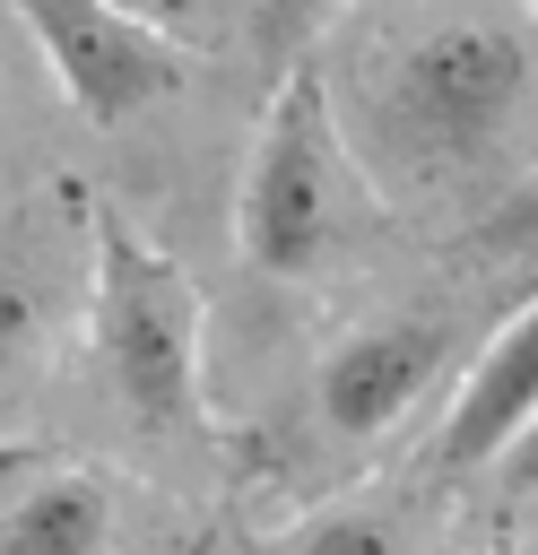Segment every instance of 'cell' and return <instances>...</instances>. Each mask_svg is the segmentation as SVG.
<instances>
[{
    "instance_id": "obj_1",
    "label": "cell",
    "mask_w": 538,
    "mask_h": 555,
    "mask_svg": "<svg viewBox=\"0 0 538 555\" xmlns=\"http://www.w3.org/2000/svg\"><path fill=\"white\" fill-rule=\"evenodd\" d=\"M529 87H538L529 26L512 9L460 0V9H443V17H425L390 43L382 78L364 87V139L390 173L443 182V173L503 147Z\"/></svg>"
},
{
    "instance_id": "obj_2",
    "label": "cell",
    "mask_w": 538,
    "mask_h": 555,
    "mask_svg": "<svg viewBox=\"0 0 538 555\" xmlns=\"http://www.w3.org/2000/svg\"><path fill=\"white\" fill-rule=\"evenodd\" d=\"M95 356L156 434L200 425V286L113 208L95 217Z\"/></svg>"
},
{
    "instance_id": "obj_3",
    "label": "cell",
    "mask_w": 538,
    "mask_h": 555,
    "mask_svg": "<svg viewBox=\"0 0 538 555\" xmlns=\"http://www.w3.org/2000/svg\"><path fill=\"white\" fill-rule=\"evenodd\" d=\"M234 243L260 278H304L330 251V95L321 69H278V95L260 113V156L243 173Z\"/></svg>"
},
{
    "instance_id": "obj_4",
    "label": "cell",
    "mask_w": 538,
    "mask_h": 555,
    "mask_svg": "<svg viewBox=\"0 0 538 555\" xmlns=\"http://www.w3.org/2000/svg\"><path fill=\"white\" fill-rule=\"evenodd\" d=\"M9 9H17V26L43 43L61 95H69L87 121H130V113H148L156 95L182 87V52H174L156 26L121 17L113 0H9Z\"/></svg>"
},
{
    "instance_id": "obj_5",
    "label": "cell",
    "mask_w": 538,
    "mask_h": 555,
    "mask_svg": "<svg viewBox=\"0 0 538 555\" xmlns=\"http://www.w3.org/2000/svg\"><path fill=\"white\" fill-rule=\"evenodd\" d=\"M443 373V321H382V330H356L330 347L321 364V416L338 434H382L399 425L425 382Z\"/></svg>"
},
{
    "instance_id": "obj_6",
    "label": "cell",
    "mask_w": 538,
    "mask_h": 555,
    "mask_svg": "<svg viewBox=\"0 0 538 555\" xmlns=\"http://www.w3.org/2000/svg\"><path fill=\"white\" fill-rule=\"evenodd\" d=\"M529 416H538V295H529V312H512V321L495 330V347H486L477 373L460 382V408H451L434 460H443V468H486V460L512 451V434H521Z\"/></svg>"
},
{
    "instance_id": "obj_7",
    "label": "cell",
    "mask_w": 538,
    "mask_h": 555,
    "mask_svg": "<svg viewBox=\"0 0 538 555\" xmlns=\"http://www.w3.org/2000/svg\"><path fill=\"white\" fill-rule=\"evenodd\" d=\"M113 529V503L95 477H43L17 494L9 529H0V555H95Z\"/></svg>"
},
{
    "instance_id": "obj_8",
    "label": "cell",
    "mask_w": 538,
    "mask_h": 555,
    "mask_svg": "<svg viewBox=\"0 0 538 555\" xmlns=\"http://www.w3.org/2000/svg\"><path fill=\"white\" fill-rule=\"evenodd\" d=\"M330 9H338V0H252V43H260L278 69H295L304 43H321Z\"/></svg>"
},
{
    "instance_id": "obj_9",
    "label": "cell",
    "mask_w": 538,
    "mask_h": 555,
    "mask_svg": "<svg viewBox=\"0 0 538 555\" xmlns=\"http://www.w3.org/2000/svg\"><path fill=\"white\" fill-rule=\"evenodd\" d=\"M304 555H399V538L382 520H364V512H338V520H321L304 538Z\"/></svg>"
},
{
    "instance_id": "obj_10",
    "label": "cell",
    "mask_w": 538,
    "mask_h": 555,
    "mask_svg": "<svg viewBox=\"0 0 538 555\" xmlns=\"http://www.w3.org/2000/svg\"><path fill=\"white\" fill-rule=\"evenodd\" d=\"M26 347H35V286L0 260V373H9Z\"/></svg>"
},
{
    "instance_id": "obj_11",
    "label": "cell",
    "mask_w": 538,
    "mask_h": 555,
    "mask_svg": "<svg viewBox=\"0 0 538 555\" xmlns=\"http://www.w3.org/2000/svg\"><path fill=\"white\" fill-rule=\"evenodd\" d=\"M486 251H538V173L512 191V208H495L486 217V234H477Z\"/></svg>"
},
{
    "instance_id": "obj_12",
    "label": "cell",
    "mask_w": 538,
    "mask_h": 555,
    "mask_svg": "<svg viewBox=\"0 0 538 555\" xmlns=\"http://www.w3.org/2000/svg\"><path fill=\"white\" fill-rule=\"evenodd\" d=\"M503 477H512L521 494H538V416L512 434V451H503Z\"/></svg>"
},
{
    "instance_id": "obj_13",
    "label": "cell",
    "mask_w": 538,
    "mask_h": 555,
    "mask_svg": "<svg viewBox=\"0 0 538 555\" xmlns=\"http://www.w3.org/2000/svg\"><path fill=\"white\" fill-rule=\"evenodd\" d=\"M113 9H121V17H139V26H156V35L191 17V0H113Z\"/></svg>"
},
{
    "instance_id": "obj_14",
    "label": "cell",
    "mask_w": 538,
    "mask_h": 555,
    "mask_svg": "<svg viewBox=\"0 0 538 555\" xmlns=\"http://www.w3.org/2000/svg\"><path fill=\"white\" fill-rule=\"evenodd\" d=\"M521 9H529V17H538V0H521Z\"/></svg>"
}]
</instances>
